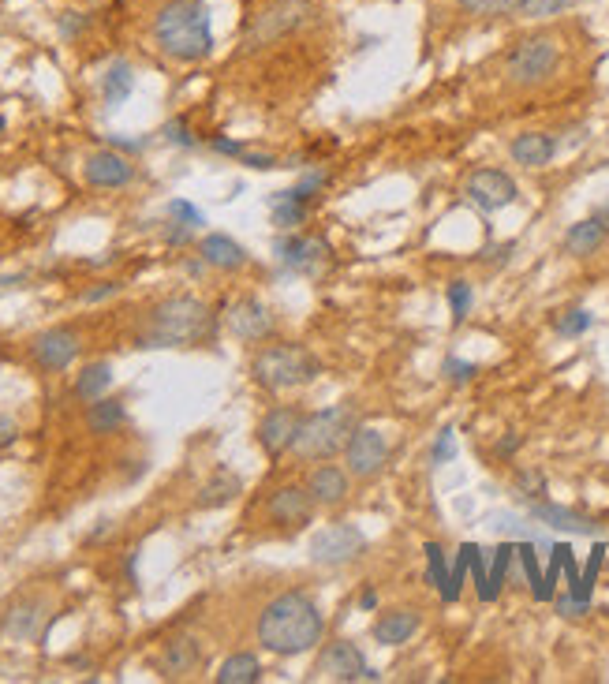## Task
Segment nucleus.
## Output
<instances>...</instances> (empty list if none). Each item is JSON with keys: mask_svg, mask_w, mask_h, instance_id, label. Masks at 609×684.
Segmentation results:
<instances>
[{"mask_svg": "<svg viewBox=\"0 0 609 684\" xmlns=\"http://www.w3.org/2000/svg\"><path fill=\"white\" fill-rule=\"evenodd\" d=\"M258 643L277 658H299L326 636V617L307 591H281L258 613Z\"/></svg>", "mask_w": 609, "mask_h": 684, "instance_id": "f257e3e1", "label": "nucleus"}, {"mask_svg": "<svg viewBox=\"0 0 609 684\" xmlns=\"http://www.w3.org/2000/svg\"><path fill=\"white\" fill-rule=\"evenodd\" d=\"M154 42L169 60L199 64L213 53V19L202 0H165L154 15Z\"/></svg>", "mask_w": 609, "mask_h": 684, "instance_id": "f03ea898", "label": "nucleus"}, {"mask_svg": "<svg viewBox=\"0 0 609 684\" xmlns=\"http://www.w3.org/2000/svg\"><path fill=\"white\" fill-rule=\"evenodd\" d=\"M217 333V314L199 296H169L154 303L146 318V329L139 333V348H195L213 341Z\"/></svg>", "mask_w": 609, "mask_h": 684, "instance_id": "7ed1b4c3", "label": "nucleus"}, {"mask_svg": "<svg viewBox=\"0 0 609 684\" xmlns=\"http://www.w3.org/2000/svg\"><path fill=\"white\" fill-rule=\"evenodd\" d=\"M355 427H359V415H355L348 400L333 404V408H322V412L303 415L296 442H292V453L299 460H311V464L314 460H333L337 453H344V445H348Z\"/></svg>", "mask_w": 609, "mask_h": 684, "instance_id": "20e7f679", "label": "nucleus"}, {"mask_svg": "<svg viewBox=\"0 0 609 684\" xmlns=\"http://www.w3.org/2000/svg\"><path fill=\"white\" fill-rule=\"evenodd\" d=\"M318 359L303 344H270L251 359V378L270 393H288L318 378Z\"/></svg>", "mask_w": 609, "mask_h": 684, "instance_id": "39448f33", "label": "nucleus"}, {"mask_svg": "<svg viewBox=\"0 0 609 684\" xmlns=\"http://www.w3.org/2000/svg\"><path fill=\"white\" fill-rule=\"evenodd\" d=\"M561 64V42L553 34H527L509 49L505 57V79L520 90L550 83Z\"/></svg>", "mask_w": 609, "mask_h": 684, "instance_id": "423d86ee", "label": "nucleus"}, {"mask_svg": "<svg viewBox=\"0 0 609 684\" xmlns=\"http://www.w3.org/2000/svg\"><path fill=\"white\" fill-rule=\"evenodd\" d=\"M311 15H314V8L307 0H273V4H266V8L251 19L243 45H247V49H262V45L281 42L288 34H296Z\"/></svg>", "mask_w": 609, "mask_h": 684, "instance_id": "0eeeda50", "label": "nucleus"}, {"mask_svg": "<svg viewBox=\"0 0 609 684\" xmlns=\"http://www.w3.org/2000/svg\"><path fill=\"white\" fill-rule=\"evenodd\" d=\"M367 550V535L355 524H329V528L314 531L311 535V561L314 565H348Z\"/></svg>", "mask_w": 609, "mask_h": 684, "instance_id": "6e6552de", "label": "nucleus"}, {"mask_svg": "<svg viewBox=\"0 0 609 684\" xmlns=\"http://www.w3.org/2000/svg\"><path fill=\"white\" fill-rule=\"evenodd\" d=\"M273 255L281 262L284 270L292 273H318L329 262V240L326 236H303V232H281L273 240Z\"/></svg>", "mask_w": 609, "mask_h": 684, "instance_id": "1a4fd4ad", "label": "nucleus"}, {"mask_svg": "<svg viewBox=\"0 0 609 684\" xmlns=\"http://www.w3.org/2000/svg\"><path fill=\"white\" fill-rule=\"evenodd\" d=\"M385 460H389V438H385L382 430L359 423V427L352 430L348 445H344L348 475H355V479H374V475L385 468Z\"/></svg>", "mask_w": 609, "mask_h": 684, "instance_id": "9d476101", "label": "nucleus"}, {"mask_svg": "<svg viewBox=\"0 0 609 684\" xmlns=\"http://www.w3.org/2000/svg\"><path fill=\"white\" fill-rule=\"evenodd\" d=\"M464 195H468L471 206H479L482 214H497L516 202V180H512L505 169H475L464 180Z\"/></svg>", "mask_w": 609, "mask_h": 684, "instance_id": "9b49d317", "label": "nucleus"}, {"mask_svg": "<svg viewBox=\"0 0 609 684\" xmlns=\"http://www.w3.org/2000/svg\"><path fill=\"white\" fill-rule=\"evenodd\" d=\"M225 329L236 337V341L258 344V341H266V337H273V329L277 326H273V314L266 303L255 300V296H240V300L228 303Z\"/></svg>", "mask_w": 609, "mask_h": 684, "instance_id": "f8f14e48", "label": "nucleus"}, {"mask_svg": "<svg viewBox=\"0 0 609 684\" xmlns=\"http://www.w3.org/2000/svg\"><path fill=\"white\" fill-rule=\"evenodd\" d=\"M79 348H83V344H79V333H75V329L53 326L30 341V359H34L42 371L57 374V371H68L71 363L79 359Z\"/></svg>", "mask_w": 609, "mask_h": 684, "instance_id": "ddd939ff", "label": "nucleus"}, {"mask_svg": "<svg viewBox=\"0 0 609 684\" xmlns=\"http://www.w3.org/2000/svg\"><path fill=\"white\" fill-rule=\"evenodd\" d=\"M299 423H303V412L292 408V404H281V408L262 415V423H258V445H262V453L273 456V460L288 453L299 434Z\"/></svg>", "mask_w": 609, "mask_h": 684, "instance_id": "4468645a", "label": "nucleus"}, {"mask_svg": "<svg viewBox=\"0 0 609 684\" xmlns=\"http://www.w3.org/2000/svg\"><path fill=\"white\" fill-rule=\"evenodd\" d=\"M83 176L86 184L98 187V191H116V187H128L135 180V165L120 150L105 146V150H94L83 161Z\"/></svg>", "mask_w": 609, "mask_h": 684, "instance_id": "2eb2a0df", "label": "nucleus"}, {"mask_svg": "<svg viewBox=\"0 0 609 684\" xmlns=\"http://www.w3.org/2000/svg\"><path fill=\"white\" fill-rule=\"evenodd\" d=\"M314 513V498L307 486H281L266 501V516L281 528H303Z\"/></svg>", "mask_w": 609, "mask_h": 684, "instance_id": "dca6fc26", "label": "nucleus"}, {"mask_svg": "<svg viewBox=\"0 0 609 684\" xmlns=\"http://www.w3.org/2000/svg\"><path fill=\"white\" fill-rule=\"evenodd\" d=\"M318 670L326 673L329 681H363V673H367V658H363V651L355 647V643L348 640H333L326 643V651L318 655Z\"/></svg>", "mask_w": 609, "mask_h": 684, "instance_id": "f3484780", "label": "nucleus"}, {"mask_svg": "<svg viewBox=\"0 0 609 684\" xmlns=\"http://www.w3.org/2000/svg\"><path fill=\"white\" fill-rule=\"evenodd\" d=\"M45 610H49V602L45 599H19L8 606L4 613V621H0V636L4 640H34L45 625Z\"/></svg>", "mask_w": 609, "mask_h": 684, "instance_id": "a211bd4d", "label": "nucleus"}, {"mask_svg": "<svg viewBox=\"0 0 609 684\" xmlns=\"http://www.w3.org/2000/svg\"><path fill=\"white\" fill-rule=\"evenodd\" d=\"M527 513H531V520H539L542 528L568 531V535H602V524H595L591 516L572 513V509L553 505V501H527Z\"/></svg>", "mask_w": 609, "mask_h": 684, "instance_id": "6ab92c4d", "label": "nucleus"}, {"mask_svg": "<svg viewBox=\"0 0 609 684\" xmlns=\"http://www.w3.org/2000/svg\"><path fill=\"white\" fill-rule=\"evenodd\" d=\"M199 666H202V643L195 636H176V640H169L165 651H161V658H157V670H161V677H169V681H184Z\"/></svg>", "mask_w": 609, "mask_h": 684, "instance_id": "aec40b11", "label": "nucleus"}, {"mask_svg": "<svg viewBox=\"0 0 609 684\" xmlns=\"http://www.w3.org/2000/svg\"><path fill=\"white\" fill-rule=\"evenodd\" d=\"M199 255L206 258V266H210V270H221V273H236L251 262V255H247L232 236H225V232H210V236H202Z\"/></svg>", "mask_w": 609, "mask_h": 684, "instance_id": "412c9836", "label": "nucleus"}, {"mask_svg": "<svg viewBox=\"0 0 609 684\" xmlns=\"http://www.w3.org/2000/svg\"><path fill=\"white\" fill-rule=\"evenodd\" d=\"M509 154L524 169H546L557 157V139L546 135V131H524V135H516L509 143Z\"/></svg>", "mask_w": 609, "mask_h": 684, "instance_id": "4be33fe9", "label": "nucleus"}, {"mask_svg": "<svg viewBox=\"0 0 609 684\" xmlns=\"http://www.w3.org/2000/svg\"><path fill=\"white\" fill-rule=\"evenodd\" d=\"M307 490H311L314 505H326V509L329 505H340V501L348 498V471L322 460V468H314L307 475Z\"/></svg>", "mask_w": 609, "mask_h": 684, "instance_id": "5701e85b", "label": "nucleus"}, {"mask_svg": "<svg viewBox=\"0 0 609 684\" xmlns=\"http://www.w3.org/2000/svg\"><path fill=\"white\" fill-rule=\"evenodd\" d=\"M419 613L415 610H389L382 613L378 621H374V628H370V636L382 643V647H400V643H408L415 632H419Z\"/></svg>", "mask_w": 609, "mask_h": 684, "instance_id": "b1692460", "label": "nucleus"}, {"mask_svg": "<svg viewBox=\"0 0 609 684\" xmlns=\"http://www.w3.org/2000/svg\"><path fill=\"white\" fill-rule=\"evenodd\" d=\"M128 423V408H124V400L116 397H98L86 404V430L90 434H98V438H105V434H116V430Z\"/></svg>", "mask_w": 609, "mask_h": 684, "instance_id": "393cba45", "label": "nucleus"}, {"mask_svg": "<svg viewBox=\"0 0 609 684\" xmlns=\"http://www.w3.org/2000/svg\"><path fill=\"white\" fill-rule=\"evenodd\" d=\"M606 236V225L598 217H587V221H580V225H572L565 232V251L572 258H591L598 255V247L606 243Z\"/></svg>", "mask_w": 609, "mask_h": 684, "instance_id": "a878e982", "label": "nucleus"}, {"mask_svg": "<svg viewBox=\"0 0 609 684\" xmlns=\"http://www.w3.org/2000/svg\"><path fill=\"white\" fill-rule=\"evenodd\" d=\"M240 490H243L240 475H232V471L221 468V471H213L210 483H202L195 505H199V509H221V505L240 498Z\"/></svg>", "mask_w": 609, "mask_h": 684, "instance_id": "bb28decb", "label": "nucleus"}, {"mask_svg": "<svg viewBox=\"0 0 609 684\" xmlns=\"http://www.w3.org/2000/svg\"><path fill=\"white\" fill-rule=\"evenodd\" d=\"M109 385H113V363H105V359H94V363H86L79 378H75V397L90 404V400H98L109 393Z\"/></svg>", "mask_w": 609, "mask_h": 684, "instance_id": "cd10ccee", "label": "nucleus"}, {"mask_svg": "<svg viewBox=\"0 0 609 684\" xmlns=\"http://www.w3.org/2000/svg\"><path fill=\"white\" fill-rule=\"evenodd\" d=\"M217 684H258L262 681V662L251 651H240V655H228L221 662V670L213 673Z\"/></svg>", "mask_w": 609, "mask_h": 684, "instance_id": "c85d7f7f", "label": "nucleus"}, {"mask_svg": "<svg viewBox=\"0 0 609 684\" xmlns=\"http://www.w3.org/2000/svg\"><path fill=\"white\" fill-rule=\"evenodd\" d=\"M131 90H135V68H131L128 60H113L109 72L101 75V98H105V105H124L131 98Z\"/></svg>", "mask_w": 609, "mask_h": 684, "instance_id": "c756f323", "label": "nucleus"}, {"mask_svg": "<svg viewBox=\"0 0 609 684\" xmlns=\"http://www.w3.org/2000/svg\"><path fill=\"white\" fill-rule=\"evenodd\" d=\"M516 561V542H501L494 550V557H490V569H486V587L479 591L482 602H494L497 595H501V587H505V580H509V565Z\"/></svg>", "mask_w": 609, "mask_h": 684, "instance_id": "7c9ffc66", "label": "nucleus"}, {"mask_svg": "<svg viewBox=\"0 0 609 684\" xmlns=\"http://www.w3.org/2000/svg\"><path fill=\"white\" fill-rule=\"evenodd\" d=\"M270 210H273V225L281 228V232H296V228L307 221V214H311V206H307V202L288 199V191H273Z\"/></svg>", "mask_w": 609, "mask_h": 684, "instance_id": "2f4dec72", "label": "nucleus"}, {"mask_svg": "<svg viewBox=\"0 0 609 684\" xmlns=\"http://www.w3.org/2000/svg\"><path fill=\"white\" fill-rule=\"evenodd\" d=\"M516 561L524 565L527 587H531L535 602H550V595H546V572L539 569V557H535V542H516Z\"/></svg>", "mask_w": 609, "mask_h": 684, "instance_id": "473e14b6", "label": "nucleus"}, {"mask_svg": "<svg viewBox=\"0 0 609 684\" xmlns=\"http://www.w3.org/2000/svg\"><path fill=\"white\" fill-rule=\"evenodd\" d=\"M423 554H426V584L438 587V595H441L445 584H449V561H445V550H441L438 542H426Z\"/></svg>", "mask_w": 609, "mask_h": 684, "instance_id": "72a5a7b5", "label": "nucleus"}, {"mask_svg": "<svg viewBox=\"0 0 609 684\" xmlns=\"http://www.w3.org/2000/svg\"><path fill=\"white\" fill-rule=\"evenodd\" d=\"M595 326V318L591 311H583V307H572V311H561L553 318V329H557V337H583L587 329Z\"/></svg>", "mask_w": 609, "mask_h": 684, "instance_id": "f704fd0d", "label": "nucleus"}, {"mask_svg": "<svg viewBox=\"0 0 609 684\" xmlns=\"http://www.w3.org/2000/svg\"><path fill=\"white\" fill-rule=\"evenodd\" d=\"M572 4H576V0H520V4H516V15H520V19H535V23H539V19H553V15H561L565 8H572Z\"/></svg>", "mask_w": 609, "mask_h": 684, "instance_id": "c9c22d12", "label": "nucleus"}, {"mask_svg": "<svg viewBox=\"0 0 609 684\" xmlns=\"http://www.w3.org/2000/svg\"><path fill=\"white\" fill-rule=\"evenodd\" d=\"M161 139L172 146H180V150H195V146H199V139H195V131H191V124H187L184 116L165 120V124H161Z\"/></svg>", "mask_w": 609, "mask_h": 684, "instance_id": "e433bc0d", "label": "nucleus"}, {"mask_svg": "<svg viewBox=\"0 0 609 684\" xmlns=\"http://www.w3.org/2000/svg\"><path fill=\"white\" fill-rule=\"evenodd\" d=\"M471 303H475V288L468 281H453L449 285V311H453V326H460L468 318Z\"/></svg>", "mask_w": 609, "mask_h": 684, "instance_id": "4c0bfd02", "label": "nucleus"}, {"mask_svg": "<svg viewBox=\"0 0 609 684\" xmlns=\"http://www.w3.org/2000/svg\"><path fill=\"white\" fill-rule=\"evenodd\" d=\"M464 576H468V554H464V546H460L453 569H449V584H445V591H441V602H445V606H453V602L460 599V591H464Z\"/></svg>", "mask_w": 609, "mask_h": 684, "instance_id": "58836bf2", "label": "nucleus"}, {"mask_svg": "<svg viewBox=\"0 0 609 684\" xmlns=\"http://www.w3.org/2000/svg\"><path fill=\"white\" fill-rule=\"evenodd\" d=\"M326 184H329V176H326V172H307V176H303L299 184H292V187H288V199L307 202V206H311V202H314V195H318V191H322V187H326Z\"/></svg>", "mask_w": 609, "mask_h": 684, "instance_id": "ea45409f", "label": "nucleus"}, {"mask_svg": "<svg viewBox=\"0 0 609 684\" xmlns=\"http://www.w3.org/2000/svg\"><path fill=\"white\" fill-rule=\"evenodd\" d=\"M468 15H516L520 0H456Z\"/></svg>", "mask_w": 609, "mask_h": 684, "instance_id": "a19ab883", "label": "nucleus"}, {"mask_svg": "<svg viewBox=\"0 0 609 684\" xmlns=\"http://www.w3.org/2000/svg\"><path fill=\"white\" fill-rule=\"evenodd\" d=\"M441 374L449 378L453 385H468L475 374H479V363H471V359H460V356H449L441 363Z\"/></svg>", "mask_w": 609, "mask_h": 684, "instance_id": "79ce46f5", "label": "nucleus"}, {"mask_svg": "<svg viewBox=\"0 0 609 684\" xmlns=\"http://www.w3.org/2000/svg\"><path fill=\"white\" fill-rule=\"evenodd\" d=\"M165 214H169L172 221H180V225H191V228L206 225V214H202L199 206H191L187 199H169V206H165Z\"/></svg>", "mask_w": 609, "mask_h": 684, "instance_id": "37998d69", "label": "nucleus"}, {"mask_svg": "<svg viewBox=\"0 0 609 684\" xmlns=\"http://www.w3.org/2000/svg\"><path fill=\"white\" fill-rule=\"evenodd\" d=\"M464 554H468V569H471V576H475V591H482L486 587V557H482V550L475 546V542H464Z\"/></svg>", "mask_w": 609, "mask_h": 684, "instance_id": "c03bdc74", "label": "nucleus"}, {"mask_svg": "<svg viewBox=\"0 0 609 684\" xmlns=\"http://www.w3.org/2000/svg\"><path fill=\"white\" fill-rule=\"evenodd\" d=\"M86 23H90V19H86L83 12H64V15H60V23H57L60 38H64V42H71V38H79V34L86 30Z\"/></svg>", "mask_w": 609, "mask_h": 684, "instance_id": "a18cd8bd", "label": "nucleus"}, {"mask_svg": "<svg viewBox=\"0 0 609 684\" xmlns=\"http://www.w3.org/2000/svg\"><path fill=\"white\" fill-rule=\"evenodd\" d=\"M456 456V430L445 427L438 434V442H434V464H449Z\"/></svg>", "mask_w": 609, "mask_h": 684, "instance_id": "49530a36", "label": "nucleus"}, {"mask_svg": "<svg viewBox=\"0 0 609 684\" xmlns=\"http://www.w3.org/2000/svg\"><path fill=\"white\" fill-rule=\"evenodd\" d=\"M516 486H520V490H524V498H539L542 490H546V479H542L539 471H520V475H516Z\"/></svg>", "mask_w": 609, "mask_h": 684, "instance_id": "de8ad7c7", "label": "nucleus"}, {"mask_svg": "<svg viewBox=\"0 0 609 684\" xmlns=\"http://www.w3.org/2000/svg\"><path fill=\"white\" fill-rule=\"evenodd\" d=\"M553 610L561 613V617H583V613L591 610L587 602L572 599V595H553Z\"/></svg>", "mask_w": 609, "mask_h": 684, "instance_id": "09e8293b", "label": "nucleus"}, {"mask_svg": "<svg viewBox=\"0 0 609 684\" xmlns=\"http://www.w3.org/2000/svg\"><path fill=\"white\" fill-rule=\"evenodd\" d=\"M213 154H221V157H243L247 154V143H236V139H225V135H217L210 143Z\"/></svg>", "mask_w": 609, "mask_h": 684, "instance_id": "8fccbe9b", "label": "nucleus"}, {"mask_svg": "<svg viewBox=\"0 0 609 684\" xmlns=\"http://www.w3.org/2000/svg\"><path fill=\"white\" fill-rule=\"evenodd\" d=\"M116 292H120V281H101L98 288H86L83 303H101V300H109V296H116Z\"/></svg>", "mask_w": 609, "mask_h": 684, "instance_id": "3c124183", "label": "nucleus"}, {"mask_svg": "<svg viewBox=\"0 0 609 684\" xmlns=\"http://www.w3.org/2000/svg\"><path fill=\"white\" fill-rule=\"evenodd\" d=\"M240 161L247 165V169H258V172H270V169H277V165H281V161H277L273 154H251V150H247Z\"/></svg>", "mask_w": 609, "mask_h": 684, "instance_id": "603ef678", "label": "nucleus"}, {"mask_svg": "<svg viewBox=\"0 0 609 684\" xmlns=\"http://www.w3.org/2000/svg\"><path fill=\"white\" fill-rule=\"evenodd\" d=\"M15 442H19V423H15L12 415L0 412V449H8Z\"/></svg>", "mask_w": 609, "mask_h": 684, "instance_id": "864d4df0", "label": "nucleus"}, {"mask_svg": "<svg viewBox=\"0 0 609 684\" xmlns=\"http://www.w3.org/2000/svg\"><path fill=\"white\" fill-rule=\"evenodd\" d=\"M191 232H195L191 225H180V221H172V225L165 228V243H172V247H180V243H191Z\"/></svg>", "mask_w": 609, "mask_h": 684, "instance_id": "5fc2aeb1", "label": "nucleus"}, {"mask_svg": "<svg viewBox=\"0 0 609 684\" xmlns=\"http://www.w3.org/2000/svg\"><path fill=\"white\" fill-rule=\"evenodd\" d=\"M105 143L113 146V150H128V154H139L146 139H124V135H105Z\"/></svg>", "mask_w": 609, "mask_h": 684, "instance_id": "6e6d98bb", "label": "nucleus"}, {"mask_svg": "<svg viewBox=\"0 0 609 684\" xmlns=\"http://www.w3.org/2000/svg\"><path fill=\"white\" fill-rule=\"evenodd\" d=\"M561 572L568 576V591H576V587H580V565H576V557H572V546H568V554H565V565H561Z\"/></svg>", "mask_w": 609, "mask_h": 684, "instance_id": "4d7b16f0", "label": "nucleus"}, {"mask_svg": "<svg viewBox=\"0 0 609 684\" xmlns=\"http://www.w3.org/2000/svg\"><path fill=\"white\" fill-rule=\"evenodd\" d=\"M520 442H524L520 434H505V438L497 442V456H512L516 449H520Z\"/></svg>", "mask_w": 609, "mask_h": 684, "instance_id": "13d9d810", "label": "nucleus"}, {"mask_svg": "<svg viewBox=\"0 0 609 684\" xmlns=\"http://www.w3.org/2000/svg\"><path fill=\"white\" fill-rule=\"evenodd\" d=\"M359 606H363V610H378V591H374V587H363V595H359Z\"/></svg>", "mask_w": 609, "mask_h": 684, "instance_id": "bf43d9fd", "label": "nucleus"}, {"mask_svg": "<svg viewBox=\"0 0 609 684\" xmlns=\"http://www.w3.org/2000/svg\"><path fill=\"white\" fill-rule=\"evenodd\" d=\"M598 221H602V225H606V232H609V206H602V210H598Z\"/></svg>", "mask_w": 609, "mask_h": 684, "instance_id": "052dcab7", "label": "nucleus"}]
</instances>
